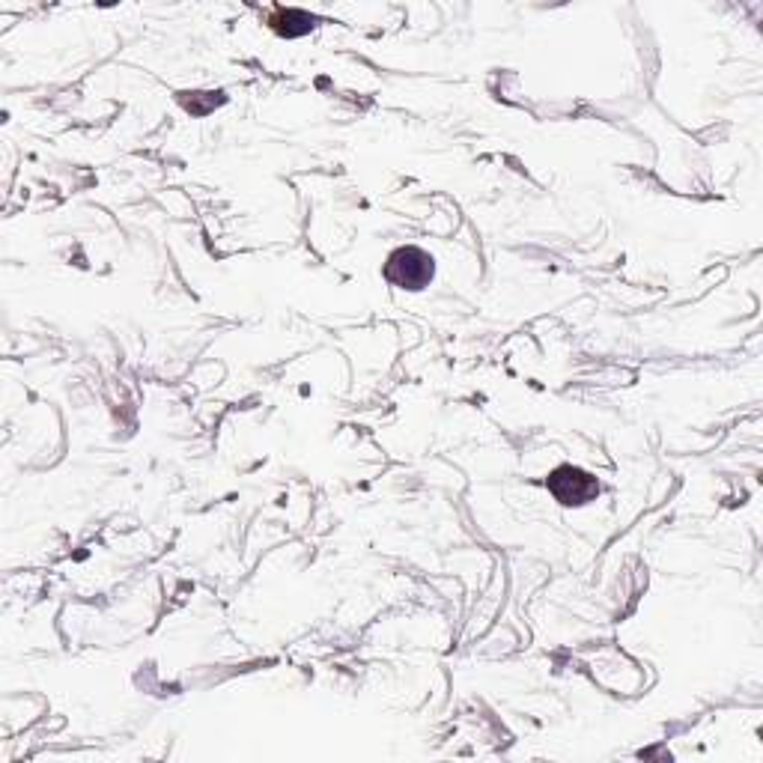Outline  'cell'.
Returning a JSON list of instances; mask_svg holds the SVG:
<instances>
[{"mask_svg":"<svg viewBox=\"0 0 763 763\" xmlns=\"http://www.w3.org/2000/svg\"><path fill=\"white\" fill-rule=\"evenodd\" d=\"M388 281L403 290H421L433 281V257L421 248H400L388 257Z\"/></svg>","mask_w":763,"mask_h":763,"instance_id":"obj_1","label":"cell"},{"mask_svg":"<svg viewBox=\"0 0 763 763\" xmlns=\"http://www.w3.org/2000/svg\"><path fill=\"white\" fill-rule=\"evenodd\" d=\"M549 489L560 504H585L600 492L597 480L585 475V471L573 469V466H564V469L555 471L549 478Z\"/></svg>","mask_w":763,"mask_h":763,"instance_id":"obj_2","label":"cell"}]
</instances>
